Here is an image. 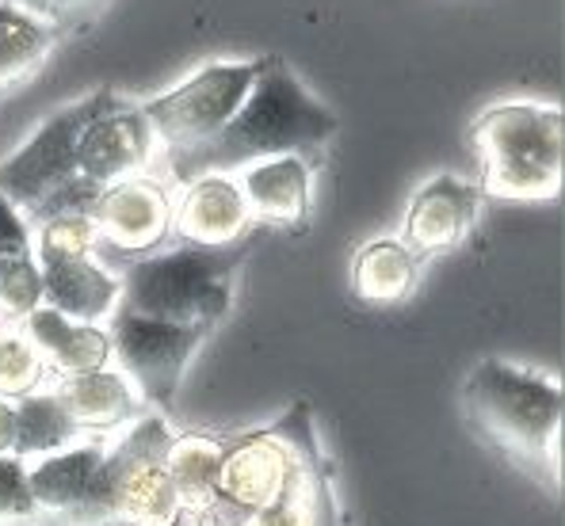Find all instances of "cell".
Segmentation results:
<instances>
[{
  "label": "cell",
  "instance_id": "6da1fadb",
  "mask_svg": "<svg viewBox=\"0 0 565 526\" xmlns=\"http://www.w3.org/2000/svg\"><path fill=\"white\" fill-rule=\"evenodd\" d=\"M337 115L295 77L282 57H260V73L234 119L206 146L169 157V169L180 183H188L195 175H237L276 157H302L313 164V157L337 138Z\"/></svg>",
  "mask_w": 565,
  "mask_h": 526
},
{
  "label": "cell",
  "instance_id": "7a4b0ae2",
  "mask_svg": "<svg viewBox=\"0 0 565 526\" xmlns=\"http://www.w3.org/2000/svg\"><path fill=\"white\" fill-rule=\"evenodd\" d=\"M470 423L516 462L562 481V412L565 394L554 378L486 358L462 386Z\"/></svg>",
  "mask_w": 565,
  "mask_h": 526
},
{
  "label": "cell",
  "instance_id": "3957f363",
  "mask_svg": "<svg viewBox=\"0 0 565 526\" xmlns=\"http://www.w3.org/2000/svg\"><path fill=\"white\" fill-rule=\"evenodd\" d=\"M115 107H122L115 88L88 92L85 99L50 115L8 161H0V195L23 214V222L39 225L57 214L93 211L99 187L77 175V141Z\"/></svg>",
  "mask_w": 565,
  "mask_h": 526
},
{
  "label": "cell",
  "instance_id": "277c9868",
  "mask_svg": "<svg viewBox=\"0 0 565 526\" xmlns=\"http://www.w3.org/2000/svg\"><path fill=\"white\" fill-rule=\"evenodd\" d=\"M172 431L161 416H138L127 436L104 447L88 496L65 523L73 526H195L164 470Z\"/></svg>",
  "mask_w": 565,
  "mask_h": 526
},
{
  "label": "cell",
  "instance_id": "5b68a950",
  "mask_svg": "<svg viewBox=\"0 0 565 526\" xmlns=\"http://www.w3.org/2000/svg\"><path fill=\"white\" fill-rule=\"evenodd\" d=\"M470 141L481 157L478 195L509 203H546L562 195L565 119L554 104H497L478 115Z\"/></svg>",
  "mask_w": 565,
  "mask_h": 526
},
{
  "label": "cell",
  "instance_id": "8992f818",
  "mask_svg": "<svg viewBox=\"0 0 565 526\" xmlns=\"http://www.w3.org/2000/svg\"><path fill=\"white\" fill-rule=\"evenodd\" d=\"M248 240L230 248H195L177 245L169 253H149L138 260L111 264L119 267V305L130 313L153 316L169 324H195L211 329L230 313L234 302V271L245 264Z\"/></svg>",
  "mask_w": 565,
  "mask_h": 526
},
{
  "label": "cell",
  "instance_id": "52a82bcc",
  "mask_svg": "<svg viewBox=\"0 0 565 526\" xmlns=\"http://www.w3.org/2000/svg\"><path fill=\"white\" fill-rule=\"evenodd\" d=\"M321 447L313 436L310 405L298 400L287 416H279L268 428L241 431L234 439H222L218 484H214L211 512L199 526H237L245 515L268 507L279 500L306 465L318 462Z\"/></svg>",
  "mask_w": 565,
  "mask_h": 526
},
{
  "label": "cell",
  "instance_id": "ba28073f",
  "mask_svg": "<svg viewBox=\"0 0 565 526\" xmlns=\"http://www.w3.org/2000/svg\"><path fill=\"white\" fill-rule=\"evenodd\" d=\"M256 73H260V57L256 62H214L203 65L180 88L141 104V115L153 127L164 157H180L206 146L245 104Z\"/></svg>",
  "mask_w": 565,
  "mask_h": 526
},
{
  "label": "cell",
  "instance_id": "9c48e42d",
  "mask_svg": "<svg viewBox=\"0 0 565 526\" xmlns=\"http://www.w3.org/2000/svg\"><path fill=\"white\" fill-rule=\"evenodd\" d=\"M206 332L211 329L153 321V316H141L115 305V313L107 316L111 366L119 374H127V382L138 389L141 400L169 408L177 400V389L188 374L191 355L206 340Z\"/></svg>",
  "mask_w": 565,
  "mask_h": 526
},
{
  "label": "cell",
  "instance_id": "30bf717a",
  "mask_svg": "<svg viewBox=\"0 0 565 526\" xmlns=\"http://www.w3.org/2000/svg\"><path fill=\"white\" fill-rule=\"evenodd\" d=\"M88 218L99 240L96 260H138L161 253V245L172 237V191L149 175H135L99 191Z\"/></svg>",
  "mask_w": 565,
  "mask_h": 526
},
{
  "label": "cell",
  "instance_id": "8fae6325",
  "mask_svg": "<svg viewBox=\"0 0 565 526\" xmlns=\"http://www.w3.org/2000/svg\"><path fill=\"white\" fill-rule=\"evenodd\" d=\"M157 149H161V141H157L149 119L141 115V107L122 104L81 133L77 175L99 191L115 187V183L135 180V175L146 172L153 164Z\"/></svg>",
  "mask_w": 565,
  "mask_h": 526
},
{
  "label": "cell",
  "instance_id": "7c38bea8",
  "mask_svg": "<svg viewBox=\"0 0 565 526\" xmlns=\"http://www.w3.org/2000/svg\"><path fill=\"white\" fill-rule=\"evenodd\" d=\"M253 229L237 175H195L172 203V237L195 248L241 245Z\"/></svg>",
  "mask_w": 565,
  "mask_h": 526
},
{
  "label": "cell",
  "instance_id": "4fadbf2b",
  "mask_svg": "<svg viewBox=\"0 0 565 526\" xmlns=\"http://www.w3.org/2000/svg\"><path fill=\"white\" fill-rule=\"evenodd\" d=\"M478 187L455 180V175H436L428 180L417 195L409 198L402 225V245L409 248L417 260L424 256L451 253L467 240L473 218H478Z\"/></svg>",
  "mask_w": 565,
  "mask_h": 526
},
{
  "label": "cell",
  "instance_id": "5bb4252c",
  "mask_svg": "<svg viewBox=\"0 0 565 526\" xmlns=\"http://www.w3.org/2000/svg\"><path fill=\"white\" fill-rule=\"evenodd\" d=\"M43 271V305L81 324H99L119 305V279L96 256H57L35 253Z\"/></svg>",
  "mask_w": 565,
  "mask_h": 526
},
{
  "label": "cell",
  "instance_id": "9a60e30c",
  "mask_svg": "<svg viewBox=\"0 0 565 526\" xmlns=\"http://www.w3.org/2000/svg\"><path fill=\"white\" fill-rule=\"evenodd\" d=\"M46 389L70 412V420L77 423L81 436L85 431H115L122 423H135L141 412L138 389L115 366L70 374V378H50Z\"/></svg>",
  "mask_w": 565,
  "mask_h": 526
},
{
  "label": "cell",
  "instance_id": "2e32d148",
  "mask_svg": "<svg viewBox=\"0 0 565 526\" xmlns=\"http://www.w3.org/2000/svg\"><path fill=\"white\" fill-rule=\"evenodd\" d=\"M20 332L43 355L50 378H70V374L111 366V336H107L104 324H81L39 305L35 313H28L20 321Z\"/></svg>",
  "mask_w": 565,
  "mask_h": 526
},
{
  "label": "cell",
  "instance_id": "e0dca14e",
  "mask_svg": "<svg viewBox=\"0 0 565 526\" xmlns=\"http://www.w3.org/2000/svg\"><path fill=\"white\" fill-rule=\"evenodd\" d=\"M237 187L245 195L253 225L298 229L310 218V164L302 157H276V161L241 169Z\"/></svg>",
  "mask_w": 565,
  "mask_h": 526
},
{
  "label": "cell",
  "instance_id": "ac0fdd59",
  "mask_svg": "<svg viewBox=\"0 0 565 526\" xmlns=\"http://www.w3.org/2000/svg\"><path fill=\"white\" fill-rule=\"evenodd\" d=\"M99 458H104V442H73L57 454L28 462V492L35 512L70 519L93 489Z\"/></svg>",
  "mask_w": 565,
  "mask_h": 526
},
{
  "label": "cell",
  "instance_id": "d6986e66",
  "mask_svg": "<svg viewBox=\"0 0 565 526\" xmlns=\"http://www.w3.org/2000/svg\"><path fill=\"white\" fill-rule=\"evenodd\" d=\"M218 462H222V439L206 431H188L172 436L164 447V470L177 489L180 504L188 507L191 523L199 526L214 504V484H218Z\"/></svg>",
  "mask_w": 565,
  "mask_h": 526
},
{
  "label": "cell",
  "instance_id": "ffe728a7",
  "mask_svg": "<svg viewBox=\"0 0 565 526\" xmlns=\"http://www.w3.org/2000/svg\"><path fill=\"white\" fill-rule=\"evenodd\" d=\"M420 260L402 240H367L355 253L352 264V290L367 305H397L417 287Z\"/></svg>",
  "mask_w": 565,
  "mask_h": 526
},
{
  "label": "cell",
  "instance_id": "44dd1931",
  "mask_svg": "<svg viewBox=\"0 0 565 526\" xmlns=\"http://www.w3.org/2000/svg\"><path fill=\"white\" fill-rule=\"evenodd\" d=\"M54 28L0 0V99L43 69V62L54 54Z\"/></svg>",
  "mask_w": 565,
  "mask_h": 526
},
{
  "label": "cell",
  "instance_id": "7402d4cb",
  "mask_svg": "<svg viewBox=\"0 0 565 526\" xmlns=\"http://www.w3.org/2000/svg\"><path fill=\"white\" fill-rule=\"evenodd\" d=\"M77 423L70 420L57 397L50 394L43 386L39 394L15 400V447H12V458L15 462H39L46 454H57V450L73 447L77 442Z\"/></svg>",
  "mask_w": 565,
  "mask_h": 526
},
{
  "label": "cell",
  "instance_id": "603a6c76",
  "mask_svg": "<svg viewBox=\"0 0 565 526\" xmlns=\"http://www.w3.org/2000/svg\"><path fill=\"white\" fill-rule=\"evenodd\" d=\"M237 526H337V507H332V489L326 462H310L306 473L271 500L268 507L245 515Z\"/></svg>",
  "mask_w": 565,
  "mask_h": 526
},
{
  "label": "cell",
  "instance_id": "cb8c5ba5",
  "mask_svg": "<svg viewBox=\"0 0 565 526\" xmlns=\"http://www.w3.org/2000/svg\"><path fill=\"white\" fill-rule=\"evenodd\" d=\"M46 363L35 351L28 336L20 332V324L0 329V397L23 400L46 386Z\"/></svg>",
  "mask_w": 565,
  "mask_h": 526
},
{
  "label": "cell",
  "instance_id": "d4e9b609",
  "mask_svg": "<svg viewBox=\"0 0 565 526\" xmlns=\"http://www.w3.org/2000/svg\"><path fill=\"white\" fill-rule=\"evenodd\" d=\"M43 305V271L35 256H0V324H20Z\"/></svg>",
  "mask_w": 565,
  "mask_h": 526
},
{
  "label": "cell",
  "instance_id": "484cf974",
  "mask_svg": "<svg viewBox=\"0 0 565 526\" xmlns=\"http://www.w3.org/2000/svg\"><path fill=\"white\" fill-rule=\"evenodd\" d=\"M35 504L28 492V465L15 458H0V526L8 523H31Z\"/></svg>",
  "mask_w": 565,
  "mask_h": 526
},
{
  "label": "cell",
  "instance_id": "4316f807",
  "mask_svg": "<svg viewBox=\"0 0 565 526\" xmlns=\"http://www.w3.org/2000/svg\"><path fill=\"white\" fill-rule=\"evenodd\" d=\"M4 4L20 8V12L43 20L46 28L62 31V28H70V23H81L85 15L99 12L107 0H4Z\"/></svg>",
  "mask_w": 565,
  "mask_h": 526
},
{
  "label": "cell",
  "instance_id": "83f0119b",
  "mask_svg": "<svg viewBox=\"0 0 565 526\" xmlns=\"http://www.w3.org/2000/svg\"><path fill=\"white\" fill-rule=\"evenodd\" d=\"M0 256H35L31 253V225L0 195Z\"/></svg>",
  "mask_w": 565,
  "mask_h": 526
},
{
  "label": "cell",
  "instance_id": "f1b7e54d",
  "mask_svg": "<svg viewBox=\"0 0 565 526\" xmlns=\"http://www.w3.org/2000/svg\"><path fill=\"white\" fill-rule=\"evenodd\" d=\"M15 447V400L0 397V458H12Z\"/></svg>",
  "mask_w": 565,
  "mask_h": 526
},
{
  "label": "cell",
  "instance_id": "f546056e",
  "mask_svg": "<svg viewBox=\"0 0 565 526\" xmlns=\"http://www.w3.org/2000/svg\"><path fill=\"white\" fill-rule=\"evenodd\" d=\"M0 329H4V324H0Z\"/></svg>",
  "mask_w": 565,
  "mask_h": 526
}]
</instances>
